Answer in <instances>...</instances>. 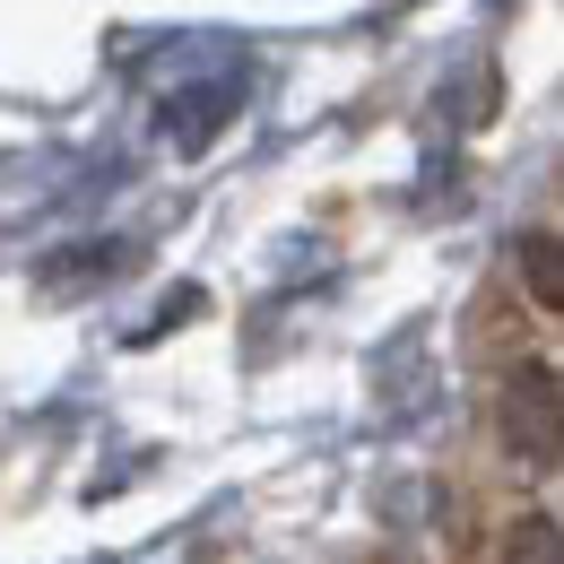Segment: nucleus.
I'll return each mask as SVG.
<instances>
[{"label":"nucleus","mask_w":564,"mask_h":564,"mask_svg":"<svg viewBox=\"0 0 564 564\" xmlns=\"http://www.w3.org/2000/svg\"><path fill=\"white\" fill-rule=\"evenodd\" d=\"M564 391H556V365H521L512 382H503V443L530 460V469H556V452H564Z\"/></svg>","instance_id":"obj_1"},{"label":"nucleus","mask_w":564,"mask_h":564,"mask_svg":"<svg viewBox=\"0 0 564 564\" xmlns=\"http://www.w3.org/2000/svg\"><path fill=\"white\" fill-rule=\"evenodd\" d=\"M512 252H521V279H530V295H539V304H547V313H556V304H564V270H556V235H521V243H512Z\"/></svg>","instance_id":"obj_2"},{"label":"nucleus","mask_w":564,"mask_h":564,"mask_svg":"<svg viewBox=\"0 0 564 564\" xmlns=\"http://www.w3.org/2000/svg\"><path fill=\"white\" fill-rule=\"evenodd\" d=\"M512 564H556V521H547V512H530V521L512 530Z\"/></svg>","instance_id":"obj_3"}]
</instances>
